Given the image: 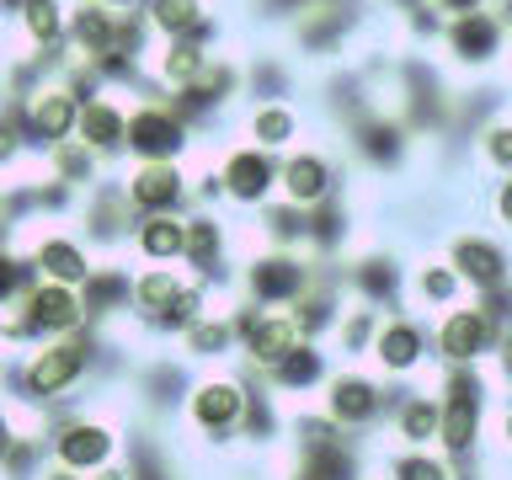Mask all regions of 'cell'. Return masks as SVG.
Returning <instances> with one entry per match:
<instances>
[{
	"mask_svg": "<svg viewBox=\"0 0 512 480\" xmlns=\"http://www.w3.org/2000/svg\"><path fill=\"white\" fill-rule=\"evenodd\" d=\"M123 144L144 160H171L187 144V134H182V118L171 107H139V112H128Z\"/></svg>",
	"mask_w": 512,
	"mask_h": 480,
	"instance_id": "cell-1",
	"label": "cell"
},
{
	"mask_svg": "<svg viewBox=\"0 0 512 480\" xmlns=\"http://www.w3.org/2000/svg\"><path fill=\"white\" fill-rule=\"evenodd\" d=\"M75 118H80L75 91H64V86L32 91V102H27V134L38 139V144H64V139L75 134Z\"/></svg>",
	"mask_w": 512,
	"mask_h": 480,
	"instance_id": "cell-2",
	"label": "cell"
},
{
	"mask_svg": "<svg viewBox=\"0 0 512 480\" xmlns=\"http://www.w3.org/2000/svg\"><path fill=\"white\" fill-rule=\"evenodd\" d=\"M123 198L134 208H144V214H166V208L182 198V171H176L171 160H144V166L128 176Z\"/></svg>",
	"mask_w": 512,
	"mask_h": 480,
	"instance_id": "cell-3",
	"label": "cell"
},
{
	"mask_svg": "<svg viewBox=\"0 0 512 480\" xmlns=\"http://www.w3.org/2000/svg\"><path fill=\"white\" fill-rule=\"evenodd\" d=\"M75 128H80V144H86V150H118L123 134H128V112L112 102V96H86Z\"/></svg>",
	"mask_w": 512,
	"mask_h": 480,
	"instance_id": "cell-4",
	"label": "cell"
},
{
	"mask_svg": "<svg viewBox=\"0 0 512 480\" xmlns=\"http://www.w3.org/2000/svg\"><path fill=\"white\" fill-rule=\"evenodd\" d=\"M80 368H86V347L80 342H70V347H54V352H43L38 363L27 368V390L32 395H54V390H64Z\"/></svg>",
	"mask_w": 512,
	"mask_h": 480,
	"instance_id": "cell-5",
	"label": "cell"
},
{
	"mask_svg": "<svg viewBox=\"0 0 512 480\" xmlns=\"http://www.w3.org/2000/svg\"><path fill=\"white\" fill-rule=\"evenodd\" d=\"M224 187H230V198L240 203H256V198H267V187H272V166L256 150H235L230 160H224V176H219Z\"/></svg>",
	"mask_w": 512,
	"mask_h": 480,
	"instance_id": "cell-6",
	"label": "cell"
},
{
	"mask_svg": "<svg viewBox=\"0 0 512 480\" xmlns=\"http://www.w3.org/2000/svg\"><path fill=\"white\" fill-rule=\"evenodd\" d=\"M139 251L150 256V262H176V256L187 251V224L176 214H150L139 224Z\"/></svg>",
	"mask_w": 512,
	"mask_h": 480,
	"instance_id": "cell-7",
	"label": "cell"
},
{
	"mask_svg": "<svg viewBox=\"0 0 512 480\" xmlns=\"http://www.w3.org/2000/svg\"><path fill=\"white\" fill-rule=\"evenodd\" d=\"M326 187H331V171H326V160H320V155H294L283 166L288 203H320V198H326Z\"/></svg>",
	"mask_w": 512,
	"mask_h": 480,
	"instance_id": "cell-8",
	"label": "cell"
},
{
	"mask_svg": "<svg viewBox=\"0 0 512 480\" xmlns=\"http://www.w3.org/2000/svg\"><path fill=\"white\" fill-rule=\"evenodd\" d=\"M75 315H80V299H75L64 283L38 288V294H32V304H27V320H32V326H48V331L75 326Z\"/></svg>",
	"mask_w": 512,
	"mask_h": 480,
	"instance_id": "cell-9",
	"label": "cell"
},
{
	"mask_svg": "<svg viewBox=\"0 0 512 480\" xmlns=\"http://www.w3.org/2000/svg\"><path fill=\"white\" fill-rule=\"evenodd\" d=\"M38 267L48 272L54 283H80V278H91V262H86V251L75 246V240H43L38 246Z\"/></svg>",
	"mask_w": 512,
	"mask_h": 480,
	"instance_id": "cell-10",
	"label": "cell"
},
{
	"mask_svg": "<svg viewBox=\"0 0 512 480\" xmlns=\"http://www.w3.org/2000/svg\"><path fill=\"white\" fill-rule=\"evenodd\" d=\"M299 283H304V267L288 262V256H267V262L251 267L256 299H288V294H299Z\"/></svg>",
	"mask_w": 512,
	"mask_h": 480,
	"instance_id": "cell-11",
	"label": "cell"
},
{
	"mask_svg": "<svg viewBox=\"0 0 512 480\" xmlns=\"http://www.w3.org/2000/svg\"><path fill=\"white\" fill-rule=\"evenodd\" d=\"M22 32H27V43H38V48H48V43H59L64 38V6L59 0H22Z\"/></svg>",
	"mask_w": 512,
	"mask_h": 480,
	"instance_id": "cell-12",
	"label": "cell"
},
{
	"mask_svg": "<svg viewBox=\"0 0 512 480\" xmlns=\"http://www.w3.org/2000/svg\"><path fill=\"white\" fill-rule=\"evenodd\" d=\"M70 32L80 38V48L86 54H112V38H118V22L102 11V6H80L75 16H70Z\"/></svg>",
	"mask_w": 512,
	"mask_h": 480,
	"instance_id": "cell-13",
	"label": "cell"
},
{
	"mask_svg": "<svg viewBox=\"0 0 512 480\" xmlns=\"http://www.w3.org/2000/svg\"><path fill=\"white\" fill-rule=\"evenodd\" d=\"M299 134V112L283 107V102H262L251 112V139L256 144H288Z\"/></svg>",
	"mask_w": 512,
	"mask_h": 480,
	"instance_id": "cell-14",
	"label": "cell"
},
{
	"mask_svg": "<svg viewBox=\"0 0 512 480\" xmlns=\"http://www.w3.org/2000/svg\"><path fill=\"white\" fill-rule=\"evenodd\" d=\"M107 454H112V438L102 427H70L59 438V459L75 464V470H80V464H102Z\"/></svg>",
	"mask_w": 512,
	"mask_h": 480,
	"instance_id": "cell-15",
	"label": "cell"
},
{
	"mask_svg": "<svg viewBox=\"0 0 512 480\" xmlns=\"http://www.w3.org/2000/svg\"><path fill=\"white\" fill-rule=\"evenodd\" d=\"M251 352L262 363H283L294 352V320H251Z\"/></svg>",
	"mask_w": 512,
	"mask_h": 480,
	"instance_id": "cell-16",
	"label": "cell"
},
{
	"mask_svg": "<svg viewBox=\"0 0 512 480\" xmlns=\"http://www.w3.org/2000/svg\"><path fill=\"white\" fill-rule=\"evenodd\" d=\"M150 22L166 38H187L203 22V0H150Z\"/></svg>",
	"mask_w": 512,
	"mask_h": 480,
	"instance_id": "cell-17",
	"label": "cell"
},
{
	"mask_svg": "<svg viewBox=\"0 0 512 480\" xmlns=\"http://www.w3.org/2000/svg\"><path fill=\"white\" fill-rule=\"evenodd\" d=\"M235 411H240L235 384H203L198 400H192V416H198L203 427H224V422H235Z\"/></svg>",
	"mask_w": 512,
	"mask_h": 480,
	"instance_id": "cell-18",
	"label": "cell"
},
{
	"mask_svg": "<svg viewBox=\"0 0 512 480\" xmlns=\"http://www.w3.org/2000/svg\"><path fill=\"white\" fill-rule=\"evenodd\" d=\"M454 262H459L464 278H475V283H496V278H502V251H491L486 240H459Z\"/></svg>",
	"mask_w": 512,
	"mask_h": 480,
	"instance_id": "cell-19",
	"label": "cell"
},
{
	"mask_svg": "<svg viewBox=\"0 0 512 480\" xmlns=\"http://www.w3.org/2000/svg\"><path fill=\"white\" fill-rule=\"evenodd\" d=\"M374 406H379V395L368 390L363 379H342L331 390V411L342 416V422H368V416H374Z\"/></svg>",
	"mask_w": 512,
	"mask_h": 480,
	"instance_id": "cell-20",
	"label": "cell"
},
{
	"mask_svg": "<svg viewBox=\"0 0 512 480\" xmlns=\"http://www.w3.org/2000/svg\"><path fill=\"white\" fill-rule=\"evenodd\" d=\"M454 48L464 59H491V48H496V27L486 22V16H459L454 22Z\"/></svg>",
	"mask_w": 512,
	"mask_h": 480,
	"instance_id": "cell-21",
	"label": "cell"
},
{
	"mask_svg": "<svg viewBox=\"0 0 512 480\" xmlns=\"http://www.w3.org/2000/svg\"><path fill=\"white\" fill-rule=\"evenodd\" d=\"M480 342H486V320H480V315H454V320H448V331H443V352H448V358H470Z\"/></svg>",
	"mask_w": 512,
	"mask_h": 480,
	"instance_id": "cell-22",
	"label": "cell"
},
{
	"mask_svg": "<svg viewBox=\"0 0 512 480\" xmlns=\"http://www.w3.org/2000/svg\"><path fill=\"white\" fill-rule=\"evenodd\" d=\"M443 438H448V448H470V438H475V406H470V390H464V384H454V411H448Z\"/></svg>",
	"mask_w": 512,
	"mask_h": 480,
	"instance_id": "cell-23",
	"label": "cell"
},
{
	"mask_svg": "<svg viewBox=\"0 0 512 480\" xmlns=\"http://www.w3.org/2000/svg\"><path fill=\"white\" fill-rule=\"evenodd\" d=\"M416 347H422V336H416L411 326H390L379 336V358L390 368H411L416 363Z\"/></svg>",
	"mask_w": 512,
	"mask_h": 480,
	"instance_id": "cell-24",
	"label": "cell"
},
{
	"mask_svg": "<svg viewBox=\"0 0 512 480\" xmlns=\"http://www.w3.org/2000/svg\"><path fill=\"white\" fill-rule=\"evenodd\" d=\"M176 294H182V288H176L171 267H160V272H150V278H139V283H134V299L144 304V310H166Z\"/></svg>",
	"mask_w": 512,
	"mask_h": 480,
	"instance_id": "cell-25",
	"label": "cell"
},
{
	"mask_svg": "<svg viewBox=\"0 0 512 480\" xmlns=\"http://www.w3.org/2000/svg\"><path fill=\"white\" fill-rule=\"evenodd\" d=\"M54 166H59L64 182H86V176H91V150L64 139V144H54Z\"/></svg>",
	"mask_w": 512,
	"mask_h": 480,
	"instance_id": "cell-26",
	"label": "cell"
},
{
	"mask_svg": "<svg viewBox=\"0 0 512 480\" xmlns=\"http://www.w3.org/2000/svg\"><path fill=\"white\" fill-rule=\"evenodd\" d=\"M187 251H192V262H198V267H214V256H219V224H208V219L187 224Z\"/></svg>",
	"mask_w": 512,
	"mask_h": 480,
	"instance_id": "cell-27",
	"label": "cell"
},
{
	"mask_svg": "<svg viewBox=\"0 0 512 480\" xmlns=\"http://www.w3.org/2000/svg\"><path fill=\"white\" fill-rule=\"evenodd\" d=\"M315 352H304V347H294L288 358L278 363V374H283V384H304V379H315Z\"/></svg>",
	"mask_w": 512,
	"mask_h": 480,
	"instance_id": "cell-28",
	"label": "cell"
},
{
	"mask_svg": "<svg viewBox=\"0 0 512 480\" xmlns=\"http://www.w3.org/2000/svg\"><path fill=\"white\" fill-rule=\"evenodd\" d=\"M363 144H368V155H395L400 150V128L395 123H368Z\"/></svg>",
	"mask_w": 512,
	"mask_h": 480,
	"instance_id": "cell-29",
	"label": "cell"
},
{
	"mask_svg": "<svg viewBox=\"0 0 512 480\" xmlns=\"http://www.w3.org/2000/svg\"><path fill=\"white\" fill-rule=\"evenodd\" d=\"M395 475H400V480H443V470H438L432 459H400Z\"/></svg>",
	"mask_w": 512,
	"mask_h": 480,
	"instance_id": "cell-30",
	"label": "cell"
},
{
	"mask_svg": "<svg viewBox=\"0 0 512 480\" xmlns=\"http://www.w3.org/2000/svg\"><path fill=\"white\" fill-rule=\"evenodd\" d=\"M427 432H432V411H427V406H411V411H406V438L422 443Z\"/></svg>",
	"mask_w": 512,
	"mask_h": 480,
	"instance_id": "cell-31",
	"label": "cell"
},
{
	"mask_svg": "<svg viewBox=\"0 0 512 480\" xmlns=\"http://www.w3.org/2000/svg\"><path fill=\"white\" fill-rule=\"evenodd\" d=\"M224 347V326H198L192 331V352H219Z\"/></svg>",
	"mask_w": 512,
	"mask_h": 480,
	"instance_id": "cell-32",
	"label": "cell"
},
{
	"mask_svg": "<svg viewBox=\"0 0 512 480\" xmlns=\"http://www.w3.org/2000/svg\"><path fill=\"white\" fill-rule=\"evenodd\" d=\"M491 155L502 160V166L512 160V128H496V134H491Z\"/></svg>",
	"mask_w": 512,
	"mask_h": 480,
	"instance_id": "cell-33",
	"label": "cell"
},
{
	"mask_svg": "<svg viewBox=\"0 0 512 480\" xmlns=\"http://www.w3.org/2000/svg\"><path fill=\"white\" fill-rule=\"evenodd\" d=\"M11 283H16V267H11V256H6V251H0V299H6V294H11Z\"/></svg>",
	"mask_w": 512,
	"mask_h": 480,
	"instance_id": "cell-34",
	"label": "cell"
},
{
	"mask_svg": "<svg viewBox=\"0 0 512 480\" xmlns=\"http://www.w3.org/2000/svg\"><path fill=\"white\" fill-rule=\"evenodd\" d=\"M11 155H16V128L0 123V160H11Z\"/></svg>",
	"mask_w": 512,
	"mask_h": 480,
	"instance_id": "cell-35",
	"label": "cell"
},
{
	"mask_svg": "<svg viewBox=\"0 0 512 480\" xmlns=\"http://www.w3.org/2000/svg\"><path fill=\"white\" fill-rule=\"evenodd\" d=\"M422 288H427V294H448V278H443V272H432V278H422Z\"/></svg>",
	"mask_w": 512,
	"mask_h": 480,
	"instance_id": "cell-36",
	"label": "cell"
},
{
	"mask_svg": "<svg viewBox=\"0 0 512 480\" xmlns=\"http://www.w3.org/2000/svg\"><path fill=\"white\" fill-rule=\"evenodd\" d=\"M502 219H512V182L502 187Z\"/></svg>",
	"mask_w": 512,
	"mask_h": 480,
	"instance_id": "cell-37",
	"label": "cell"
},
{
	"mask_svg": "<svg viewBox=\"0 0 512 480\" xmlns=\"http://www.w3.org/2000/svg\"><path fill=\"white\" fill-rule=\"evenodd\" d=\"M448 11H475V0H443Z\"/></svg>",
	"mask_w": 512,
	"mask_h": 480,
	"instance_id": "cell-38",
	"label": "cell"
},
{
	"mask_svg": "<svg viewBox=\"0 0 512 480\" xmlns=\"http://www.w3.org/2000/svg\"><path fill=\"white\" fill-rule=\"evenodd\" d=\"M6 443H11V427H6V416H0V454H6Z\"/></svg>",
	"mask_w": 512,
	"mask_h": 480,
	"instance_id": "cell-39",
	"label": "cell"
},
{
	"mask_svg": "<svg viewBox=\"0 0 512 480\" xmlns=\"http://www.w3.org/2000/svg\"><path fill=\"white\" fill-rule=\"evenodd\" d=\"M91 6H134V0H91Z\"/></svg>",
	"mask_w": 512,
	"mask_h": 480,
	"instance_id": "cell-40",
	"label": "cell"
},
{
	"mask_svg": "<svg viewBox=\"0 0 512 480\" xmlns=\"http://www.w3.org/2000/svg\"><path fill=\"white\" fill-rule=\"evenodd\" d=\"M48 480H75V475H48Z\"/></svg>",
	"mask_w": 512,
	"mask_h": 480,
	"instance_id": "cell-41",
	"label": "cell"
},
{
	"mask_svg": "<svg viewBox=\"0 0 512 480\" xmlns=\"http://www.w3.org/2000/svg\"><path fill=\"white\" fill-rule=\"evenodd\" d=\"M507 438H512V416H507Z\"/></svg>",
	"mask_w": 512,
	"mask_h": 480,
	"instance_id": "cell-42",
	"label": "cell"
}]
</instances>
